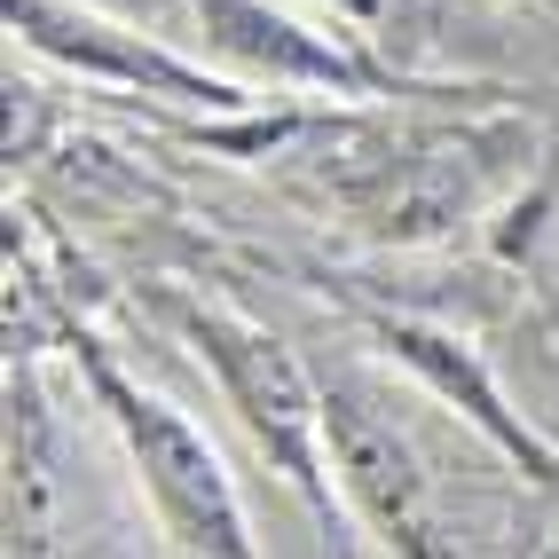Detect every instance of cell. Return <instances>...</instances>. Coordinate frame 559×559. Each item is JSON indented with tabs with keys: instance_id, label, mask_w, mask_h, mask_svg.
I'll list each match as a JSON object with an SVG mask.
<instances>
[{
	"instance_id": "6",
	"label": "cell",
	"mask_w": 559,
	"mask_h": 559,
	"mask_svg": "<svg viewBox=\"0 0 559 559\" xmlns=\"http://www.w3.org/2000/svg\"><path fill=\"white\" fill-rule=\"evenodd\" d=\"M205 9H213V24H221V48L269 63V71H284V80H362L340 48H316L308 32L260 16V9H245V0H205Z\"/></svg>"
},
{
	"instance_id": "1",
	"label": "cell",
	"mask_w": 559,
	"mask_h": 559,
	"mask_svg": "<svg viewBox=\"0 0 559 559\" xmlns=\"http://www.w3.org/2000/svg\"><path fill=\"white\" fill-rule=\"evenodd\" d=\"M87 370H95V394L110 402V418H119V433H127V450H134L142 480H151V497H158V512H166V528L190 544L198 559H252L237 489H229V473H221V457L205 450V433L181 418L174 402L127 386L103 355H87Z\"/></svg>"
},
{
	"instance_id": "7",
	"label": "cell",
	"mask_w": 559,
	"mask_h": 559,
	"mask_svg": "<svg viewBox=\"0 0 559 559\" xmlns=\"http://www.w3.org/2000/svg\"><path fill=\"white\" fill-rule=\"evenodd\" d=\"M536 559H559V536H551V544H544V551H536Z\"/></svg>"
},
{
	"instance_id": "3",
	"label": "cell",
	"mask_w": 559,
	"mask_h": 559,
	"mask_svg": "<svg viewBox=\"0 0 559 559\" xmlns=\"http://www.w3.org/2000/svg\"><path fill=\"white\" fill-rule=\"evenodd\" d=\"M323 441H331V465H340L347 497L370 512V528H379L402 559H441L426 473H418L409 441L379 418V409L362 394H347V386H323Z\"/></svg>"
},
{
	"instance_id": "4",
	"label": "cell",
	"mask_w": 559,
	"mask_h": 559,
	"mask_svg": "<svg viewBox=\"0 0 559 559\" xmlns=\"http://www.w3.org/2000/svg\"><path fill=\"white\" fill-rule=\"evenodd\" d=\"M386 347H394L409 370H418V379H426L433 394H450V402H457V409H465V418H473L480 433H489V441H497L504 457H520L528 473H551L544 441H536V433L504 409V394H497L489 379H480V362H473L457 340H441V331H426V323H386Z\"/></svg>"
},
{
	"instance_id": "8",
	"label": "cell",
	"mask_w": 559,
	"mask_h": 559,
	"mask_svg": "<svg viewBox=\"0 0 559 559\" xmlns=\"http://www.w3.org/2000/svg\"><path fill=\"white\" fill-rule=\"evenodd\" d=\"M340 9H379V0H340Z\"/></svg>"
},
{
	"instance_id": "5",
	"label": "cell",
	"mask_w": 559,
	"mask_h": 559,
	"mask_svg": "<svg viewBox=\"0 0 559 559\" xmlns=\"http://www.w3.org/2000/svg\"><path fill=\"white\" fill-rule=\"evenodd\" d=\"M9 16H16L40 48H56V56H71V63H87V71H110V80H142V87H166V95H190V103H229V87H213V80H198V71H181V63L151 56V48L110 40V32L87 24V16L40 9V0H9Z\"/></svg>"
},
{
	"instance_id": "2",
	"label": "cell",
	"mask_w": 559,
	"mask_h": 559,
	"mask_svg": "<svg viewBox=\"0 0 559 559\" xmlns=\"http://www.w3.org/2000/svg\"><path fill=\"white\" fill-rule=\"evenodd\" d=\"M190 340L213 355V370H221V386H229V402L245 409V426L269 441L276 465L316 497V489H323V465H316L323 386L284 355L276 331H260V323H245V316H229V308H190Z\"/></svg>"
}]
</instances>
